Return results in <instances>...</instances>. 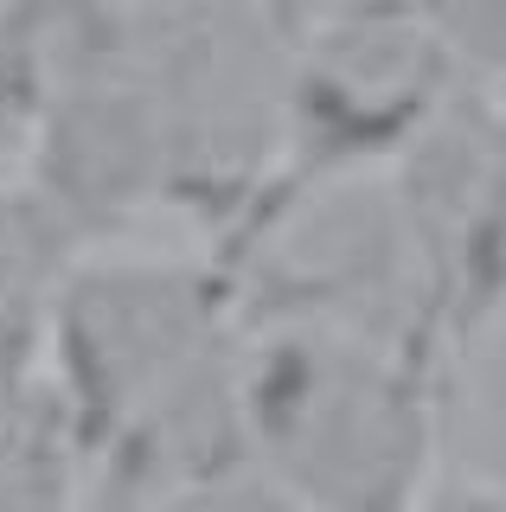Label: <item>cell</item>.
Masks as SVG:
<instances>
[{
    "label": "cell",
    "instance_id": "cell-1",
    "mask_svg": "<svg viewBox=\"0 0 506 512\" xmlns=\"http://www.w3.org/2000/svg\"><path fill=\"white\" fill-rule=\"evenodd\" d=\"M237 384L276 500L398 506L436 468V340L327 314H250Z\"/></svg>",
    "mask_w": 506,
    "mask_h": 512
},
{
    "label": "cell",
    "instance_id": "cell-2",
    "mask_svg": "<svg viewBox=\"0 0 506 512\" xmlns=\"http://www.w3.org/2000/svg\"><path fill=\"white\" fill-rule=\"evenodd\" d=\"M244 276L231 256H77L39 314V346L90 468L154 416L225 384L244 359Z\"/></svg>",
    "mask_w": 506,
    "mask_h": 512
},
{
    "label": "cell",
    "instance_id": "cell-3",
    "mask_svg": "<svg viewBox=\"0 0 506 512\" xmlns=\"http://www.w3.org/2000/svg\"><path fill=\"white\" fill-rule=\"evenodd\" d=\"M77 487H90V455L39 320H0V500H65Z\"/></svg>",
    "mask_w": 506,
    "mask_h": 512
},
{
    "label": "cell",
    "instance_id": "cell-4",
    "mask_svg": "<svg viewBox=\"0 0 506 512\" xmlns=\"http://www.w3.org/2000/svg\"><path fill=\"white\" fill-rule=\"evenodd\" d=\"M71 0H0V148L33 135Z\"/></svg>",
    "mask_w": 506,
    "mask_h": 512
},
{
    "label": "cell",
    "instance_id": "cell-5",
    "mask_svg": "<svg viewBox=\"0 0 506 512\" xmlns=\"http://www.w3.org/2000/svg\"><path fill=\"white\" fill-rule=\"evenodd\" d=\"M455 64L506 84V0H417Z\"/></svg>",
    "mask_w": 506,
    "mask_h": 512
}]
</instances>
